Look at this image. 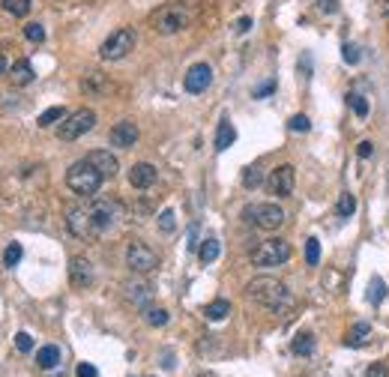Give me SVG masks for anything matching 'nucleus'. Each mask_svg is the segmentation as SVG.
<instances>
[{
	"mask_svg": "<svg viewBox=\"0 0 389 377\" xmlns=\"http://www.w3.org/2000/svg\"><path fill=\"white\" fill-rule=\"evenodd\" d=\"M273 90H275V84H273V81H266L264 87H258V90H254V96L261 99V96H266V93H273Z\"/></svg>",
	"mask_w": 389,
	"mask_h": 377,
	"instance_id": "44",
	"label": "nucleus"
},
{
	"mask_svg": "<svg viewBox=\"0 0 389 377\" xmlns=\"http://www.w3.org/2000/svg\"><path fill=\"white\" fill-rule=\"evenodd\" d=\"M213 84V69H210V63H195V66H189V72H186V78H183V87H186V93H204L207 87Z\"/></svg>",
	"mask_w": 389,
	"mask_h": 377,
	"instance_id": "12",
	"label": "nucleus"
},
{
	"mask_svg": "<svg viewBox=\"0 0 389 377\" xmlns=\"http://www.w3.org/2000/svg\"><path fill=\"white\" fill-rule=\"evenodd\" d=\"M75 377H99V371H96V365H90V362H81L75 369Z\"/></svg>",
	"mask_w": 389,
	"mask_h": 377,
	"instance_id": "40",
	"label": "nucleus"
},
{
	"mask_svg": "<svg viewBox=\"0 0 389 377\" xmlns=\"http://www.w3.org/2000/svg\"><path fill=\"white\" fill-rule=\"evenodd\" d=\"M294 353L296 357H308L311 350H315V336H311V332H299V336L294 338Z\"/></svg>",
	"mask_w": 389,
	"mask_h": 377,
	"instance_id": "24",
	"label": "nucleus"
},
{
	"mask_svg": "<svg viewBox=\"0 0 389 377\" xmlns=\"http://www.w3.org/2000/svg\"><path fill=\"white\" fill-rule=\"evenodd\" d=\"M156 168L150 162H138V165H132V171H129V183L135 186V188H150L156 183Z\"/></svg>",
	"mask_w": 389,
	"mask_h": 377,
	"instance_id": "17",
	"label": "nucleus"
},
{
	"mask_svg": "<svg viewBox=\"0 0 389 377\" xmlns=\"http://www.w3.org/2000/svg\"><path fill=\"white\" fill-rule=\"evenodd\" d=\"M369 332H371V327L365 324V320H360V324H357V327H353V329L348 332V338H344V345H348V348H353V345H362V341L369 338Z\"/></svg>",
	"mask_w": 389,
	"mask_h": 377,
	"instance_id": "25",
	"label": "nucleus"
},
{
	"mask_svg": "<svg viewBox=\"0 0 389 377\" xmlns=\"http://www.w3.org/2000/svg\"><path fill=\"white\" fill-rule=\"evenodd\" d=\"M33 78H36V72H33L30 60H15L13 69H9V81H13L15 87H27L33 84Z\"/></svg>",
	"mask_w": 389,
	"mask_h": 377,
	"instance_id": "18",
	"label": "nucleus"
},
{
	"mask_svg": "<svg viewBox=\"0 0 389 377\" xmlns=\"http://www.w3.org/2000/svg\"><path fill=\"white\" fill-rule=\"evenodd\" d=\"M102 180L105 177L99 174L96 168L87 159H81V162H75L69 171H66V186L72 188L75 195H81V198H90V195H96L99 192V186H102Z\"/></svg>",
	"mask_w": 389,
	"mask_h": 377,
	"instance_id": "3",
	"label": "nucleus"
},
{
	"mask_svg": "<svg viewBox=\"0 0 389 377\" xmlns=\"http://www.w3.org/2000/svg\"><path fill=\"white\" fill-rule=\"evenodd\" d=\"M36 365H39V369H46V371L57 369V365H60V348L57 345H46L36 353Z\"/></svg>",
	"mask_w": 389,
	"mask_h": 377,
	"instance_id": "20",
	"label": "nucleus"
},
{
	"mask_svg": "<svg viewBox=\"0 0 389 377\" xmlns=\"http://www.w3.org/2000/svg\"><path fill=\"white\" fill-rule=\"evenodd\" d=\"M287 258H291V242L287 240H264L258 249L252 252V263L254 267H279V263H285Z\"/></svg>",
	"mask_w": 389,
	"mask_h": 377,
	"instance_id": "4",
	"label": "nucleus"
},
{
	"mask_svg": "<svg viewBox=\"0 0 389 377\" xmlns=\"http://www.w3.org/2000/svg\"><path fill=\"white\" fill-rule=\"evenodd\" d=\"M381 13L389 18V0H381Z\"/></svg>",
	"mask_w": 389,
	"mask_h": 377,
	"instance_id": "46",
	"label": "nucleus"
},
{
	"mask_svg": "<svg viewBox=\"0 0 389 377\" xmlns=\"http://www.w3.org/2000/svg\"><path fill=\"white\" fill-rule=\"evenodd\" d=\"M320 9L324 13H339V0H320Z\"/></svg>",
	"mask_w": 389,
	"mask_h": 377,
	"instance_id": "43",
	"label": "nucleus"
},
{
	"mask_svg": "<svg viewBox=\"0 0 389 377\" xmlns=\"http://www.w3.org/2000/svg\"><path fill=\"white\" fill-rule=\"evenodd\" d=\"M233 141H237V129L231 126V120H221L219 129H216V150H219V153H225Z\"/></svg>",
	"mask_w": 389,
	"mask_h": 377,
	"instance_id": "19",
	"label": "nucleus"
},
{
	"mask_svg": "<svg viewBox=\"0 0 389 377\" xmlns=\"http://www.w3.org/2000/svg\"><path fill=\"white\" fill-rule=\"evenodd\" d=\"M219 252H221L219 240H216V237H207V240L201 242V249H198V258H201V263H213V261L219 258Z\"/></svg>",
	"mask_w": 389,
	"mask_h": 377,
	"instance_id": "22",
	"label": "nucleus"
},
{
	"mask_svg": "<svg viewBox=\"0 0 389 377\" xmlns=\"http://www.w3.org/2000/svg\"><path fill=\"white\" fill-rule=\"evenodd\" d=\"M198 15H201V4L198 0H168V4L159 6L150 15V27L159 36H174V33L192 27Z\"/></svg>",
	"mask_w": 389,
	"mask_h": 377,
	"instance_id": "1",
	"label": "nucleus"
},
{
	"mask_svg": "<svg viewBox=\"0 0 389 377\" xmlns=\"http://www.w3.org/2000/svg\"><path fill=\"white\" fill-rule=\"evenodd\" d=\"M249 27H252V18H240L237 21V33H249Z\"/></svg>",
	"mask_w": 389,
	"mask_h": 377,
	"instance_id": "45",
	"label": "nucleus"
},
{
	"mask_svg": "<svg viewBox=\"0 0 389 377\" xmlns=\"http://www.w3.org/2000/svg\"><path fill=\"white\" fill-rule=\"evenodd\" d=\"M386 299V282L383 279H371L369 282V303L371 306H381Z\"/></svg>",
	"mask_w": 389,
	"mask_h": 377,
	"instance_id": "26",
	"label": "nucleus"
},
{
	"mask_svg": "<svg viewBox=\"0 0 389 377\" xmlns=\"http://www.w3.org/2000/svg\"><path fill=\"white\" fill-rule=\"evenodd\" d=\"M0 75H6V57L0 54Z\"/></svg>",
	"mask_w": 389,
	"mask_h": 377,
	"instance_id": "47",
	"label": "nucleus"
},
{
	"mask_svg": "<svg viewBox=\"0 0 389 377\" xmlns=\"http://www.w3.org/2000/svg\"><path fill=\"white\" fill-rule=\"evenodd\" d=\"M348 105L357 111V117H369V102L360 93H348Z\"/></svg>",
	"mask_w": 389,
	"mask_h": 377,
	"instance_id": "34",
	"label": "nucleus"
},
{
	"mask_svg": "<svg viewBox=\"0 0 389 377\" xmlns=\"http://www.w3.org/2000/svg\"><path fill=\"white\" fill-rule=\"evenodd\" d=\"M144 320H147L150 327H165V324H168V312H165V308L147 306V308H144Z\"/></svg>",
	"mask_w": 389,
	"mask_h": 377,
	"instance_id": "27",
	"label": "nucleus"
},
{
	"mask_svg": "<svg viewBox=\"0 0 389 377\" xmlns=\"http://www.w3.org/2000/svg\"><path fill=\"white\" fill-rule=\"evenodd\" d=\"M21 254H25V249H21L18 242H13V246L6 249V254H4V263H6V267H15V263L21 261Z\"/></svg>",
	"mask_w": 389,
	"mask_h": 377,
	"instance_id": "36",
	"label": "nucleus"
},
{
	"mask_svg": "<svg viewBox=\"0 0 389 377\" xmlns=\"http://www.w3.org/2000/svg\"><path fill=\"white\" fill-rule=\"evenodd\" d=\"M84 87V93H99V90H105V75L102 72H90L87 78L81 81Z\"/></svg>",
	"mask_w": 389,
	"mask_h": 377,
	"instance_id": "32",
	"label": "nucleus"
},
{
	"mask_svg": "<svg viewBox=\"0 0 389 377\" xmlns=\"http://www.w3.org/2000/svg\"><path fill=\"white\" fill-rule=\"evenodd\" d=\"M228 315H231V303H228V299H216V303H210L204 308V317L207 320H225Z\"/></svg>",
	"mask_w": 389,
	"mask_h": 377,
	"instance_id": "23",
	"label": "nucleus"
},
{
	"mask_svg": "<svg viewBox=\"0 0 389 377\" xmlns=\"http://www.w3.org/2000/svg\"><path fill=\"white\" fill-rule=\"evenodd\" d=\"M66 117H69V114H66V108H63V105H54V108H48V111H42L36 123L46 129V126H54V123H63Z\"/></svg>",
	"mask_w": 389,
	"mask_h": 377,
	"instance_id": "21",
	"label": "nucleus"
},
{
	"mask_svg": "<svg viewBox=\"0 0 389 377\" xmlns=\"http://www.w3.org/2000/svg\"><path fill=\"white\" fill-rule=\"evenodd\" d=\"M294 186H296L294 165H279V168L270 171V177H266V188H270L275 198H291L294 195Z\"/></svg>",
	"mask_w": 389,
	"mask_h": 377,
	"instance_id": "10",
	"label": "nucleus"
},
{
	"mask_svg": "<svg viewBox=\"0 0 389 377\" xmlns=\"http://www.w3.org/2000/svg\"><path fill=\"white\" fill-rule=\"evenodd\" d=\"M306 263H308V267H318V263H320V240L318 237L306 240Z\"/></svg>",
	"mask_w": 389,
	"mask_h": 377,
	"instance_id": "30",
	"label": "nucleus"
},
{
	"mask_svg": "<svg viewBox=\"0 0 389 377\" xmlns=\"http://www.w3.org/2000/svg\"><path fill=\"white\" fill-rule=\"evenodd\" d=\"M87 210H90L96 234H102L111 225H117V219H120V204L111 201V198H93V201L87 204Z\"/></svg>",
	"mask_w": 389,
	"mask_h": 377,
	"instance_id": "9",
	"label": "nucleus"
},
{
	"mask_svg": "<svg viewBox=\"0 0 389 377\" xmlns=\"http://www.w3.org/2000/svg\"><path fill=\"white\" fill-rule=\"evenodd\" d=\"M66 228H69V234L78 240L96 237V228H93V219H90V210L87 207H72L69 213H66Z\"/></svg>",
	"mask_w": 389,
	"mask_h": 377,
	"instance_id": "11",
	"label": "nucleus"
},
{
	"mask_svg": "<svg viewBox=\"0 0 389 377\" xmlns=\"http://www.w3.org/2000/svg\"><path fill=\"white\" fill-rule=\"evenodd\" d=\"M353 210H357V201H353V195H350V192H341V195H339V204H336V213H339L341 219H348V216H353Z\"/></svg>",
	"mask_w": 389,
	"mask_h": 377,
	"instance_id": "31",
	"label": "nucleus"
},
{
	"mask_svg": "<svg viewBox=\"0 0 389 377\" xmlns=\"http://www.w3.org/2000/svg\"><path fill=\"white\" fill-rule=\"evenodd\" d=\"M126 267L132 273H153L156 267H159V254H156L147 242H141V240H132L129 242V249H126Z\"/></svg>",
	"mask_w": 389,
	"mask_h": 377,
	"instance_id": "8",
	"label": "nucleus"
},
{
	"mask_svg": "<svg viewBox=\"0 0 389 377\" xmlns=\"http://www.w3.org/2000/svg\"><path fill=\"white\" fill-rule=\"evenodd\" d=\"M243 216H246L249 225L261 228V231H275L285 225V210L279 204H252V207H246Z\"/></svg>",
	"mask_w": 389,
	"mask_h": 377,
	"instance_id": "6",
	"label": "nucleus"
},
{
	"mask_svg": "<svg viewBox=\"0 0 389 377\" xmlns=\"http://www.w3.org/2000/svg\"><path fill=\"white\" fill-rule=\"evenodd\" d=\"M123 291H126V299H129V303L138 306V308H147V303L153 299V287H150V282H144V279L126 282Z\"/></svg>",
	"mask_w": 389,
	"mask_h": 377,
	"instance_id": "15",
	"label": "nucleus"
},
{
	"mask_svg": "<svg viewBox=\"0 0 389 377\" xmlns=\"http://www.w3.org/2000/svg\"><path fill=\"white\" fill-rule=\"evenodd\" d=\"M15 348H18L21 353H30V350H33V338L27 336V332H18V336H15Z\"/></svg>",
	"mask_w": 389,
	"mask_h": 377,
	"instance_id": "39",
	"label": "nucleus"
},
{
	"mask_svg": "<svg viewBox=\"0 0 389 377\" xmlns=\"http://www.w3.org/2000/svg\"><path fill=\"white\" fill-rule=\"evenodd\" d=\"M249 299H254L258 306L270 308V312H287L294 306V296L291 291L279 282V279H270V275H261V279H252L246 287Z\"/></svg>",
	"mask_w": 389,
	"mask_h": 377,
	"instance_id": "2",
	"label": "nucleus"
},
{
	"mask_svg": "<svg viewBox=\"0 0 389 377\" xmlns=\"http://www.w3.org/2000/svg\"><path fill=\"white\" fill-rule=\"evenodd\" d=\"M365 377H389V369H386L383 362H374L371 369H369V374H365Z\"/></svg>",
	"mask_w": 389,
	"mask_h": 377,
	"instance_id": "42",
	"label": "nucleus"
},
{
	"mask_svg": "<svg viewBox=\"0 0 389 377\" xmlns=\"http://www.w3.org/2000/svg\"><path fill=\"white\" fill-rule=\"evenodd\" d=\"M135 42H138L135 30H132V27H120V30H114L102 42V48H99V57H102V60H123L126 54L135 48Z\"/></svg>",
	"mask_w": 389,
	"mask_h": 377,
	"instance_id": "5",
	"label": "nucleus"
},
{
	"mask_svg": "<svg viewBox=\"0 0 389 377\" xmlns=\"http://www.w3.org/2000/svg\"><path fill=\"white\" fill-rule=\"evenodd\" d=\"M341 57H344V63L357 66L362 54H360V48H357V46H350V42H344V46H341Z\"/></svg>",
	"mask_w": 389,
	"mask_h": 377,
	"instance_id": "35",
	"label": "nucleus"
},
{
	"mask_svg": "<svg viewBox=\"0 0 389 377\" xmlns=\"http://www.w3.org/2000/svg\"><path fill=\"white\" fill-rule=\"evenodd\" d=\"M287 126H291V132H308V129H311V120H308L306 114H294Z\"/></svg>",
	"mask_w": 389,
	"mask_h": 377,
	"instance_id": "38",
	"label": "nucleus"
},
{
	"mask_svg": "<svg viewBox=\"0 0 389 377\" xmlns=\"http://www.w3.org/2000/svg\"><path fill=\"white\" fill-rule=\"evenodd\" d=\"M264 183V171L258 168V165H249L246 171H243V186L246 188H258Z\"/></svg>",
	"mask_w": 389,
	"mask_h": 377,
	"instance_id": "29",
	"label": "nucleus"
},
{
	"mask_svg": "<svg viewBox=\"0 0 389 377\" xmlns=\"http://www.w3.org/2000/svg\"><path fill=\"white\" fill-rule=\"evenodd\" d=\"M371 153H374V144H371V141H360V147H357V156H360V159H369Z\"/></svg>",
	"mask_w": 389,
	"mask_h": 377,
	"instance_id": "41",
	"label": "nucleus"
},
{
	"mask_svg": "<svg viewBox=\"0 0 389 377\" xmlns=\"http://www.w3.org/2000/svg\"><path fill=\"white\" fill-rule=\"evenodd\" d=\"M25 36L30 42H46V27H42L39 21H30V25H25Z\"/></svg>",
	"mask_w": 389,
	"mask_h": 377,
	"instance_id": "33",
	"label": "nucleus"
},
{
	"mask_svg": "<svg viewBox=\"0 0 389 377\" xmlns=\"http://www.w3.org/2000/svg\"><path fill=\"white\" fill-rule=\"evenodd\" d=\"M84 159L90 162L93 168L105 177V180H108V177H114V174H117V168H120L117 159H114V153H108V150H93V153H87Z\"/></svg>",
	"mask_w": 389,
	"mask_h": 377,
	"instance_id": "16",
	"label": "nucleus"
},
{
	"mask_svg": "<svg viewBox=\"0 0 389 377\" xmlns=\"http://www.w3.org/2000/svg\"><path fill=\"white\" fill-rule=\"evenodd\" d=\"M108 141H111V147H120V150L135 147V141H138V126L132 123V120H120V123H114V129L108 132Z\"/></svg>",
	"mask_w": 389,
	"mask_h": 377,
	"instance_id": "13",
	"label": "nucleus"
},
{
	"mask_svg": "<svg viewBox=\"0 0 389 377\" xmlns=\"http://www.w3.org/2000/svg\"><path fill=\"white\" fill-rule=\"evenodd\" d=\"M4 9L13 18H25L30 13V0H4Z\"/></svg>",
	"mask_w": 389,
	"mask_h": 377,
	"instance_id": "28",
	"label": "nucleus"
},
{
	"mask_svg": "<svg viewBox=\"0 0 389 377\" xmlns=\"http://www.w3.org/2000/svg\"><path fill=\"white\" fill-rule=\"evenodd\" d=\"M96 126V114L90 108H81V111H72L69 117L60 123V129H57V138L60 141H78L81 135H87Z\"/></svg>",
	"mask_w": 389,
	"mask_h": 377,
	"instance_id": "7",
	"label": "nucleus"
},
{
	"mask_svg": "<svg viewBox=\"0 0 389 377\" xmlns=\"http://www.w3.org/2000/svg\"><path fill=\"white\" fill-rule=\"evenodd\" d=\"M177 228V219H174V210H165V213L159 216V231H165V234H171V231Z\"/></svg>",
	"mask_w": 389,
	"mask_h": 377,
	"instance_id": "37",
	"label": "nucleus"
},
{
	"mask_svg": "<svg viewBox=\"0 0 389 377\" xmlns=\"http://www.w3.org/2000/svg\"><path fill=\"white\" fill-rule=\"evenodd\" d=\"M69 282H72V287H78V291L90 287L93 285V263L87 258H72L69 261Z\"/></svg>",
	"mask_w": 389,
	"mask_h": 377,
	"instance_id": "14",
	"label": "nucleus"
}]
</instances>
